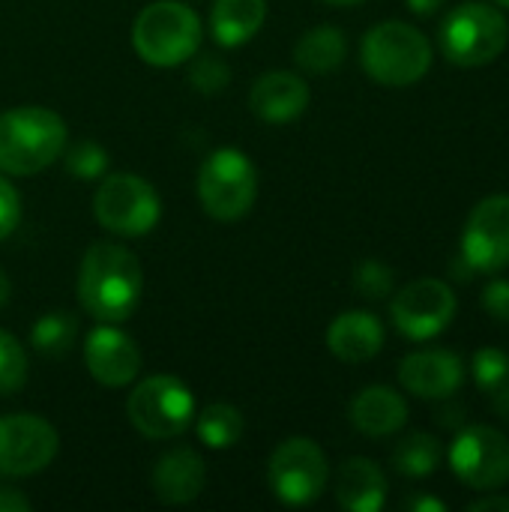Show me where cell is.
<instances>
[{
	"label": "cell",
	"mask_w": 509,
	"mask_h": 512,
	"mask_svg": "<svg viewBox=\"0 0 509 512\" xmlns=\"http://www.w3.org/2000/svg\"><path fill=\"white\" fill-rule=\"evenodd\" d=\"M27 384V351L24 345L0 330V396H15Z\"/></svg>",
	"instance_id": "obj_27"
},
{
	"label": "cell",
	"mask_w": 509,
	"mask_h": 512,
	"mask_svg": "<svg viewBox=\"0 0 509 512\" xmlns=\"http://www.w3.org/2000/svg\"><path fill=\"white\" fill-rule=\"evenodd\" d=\"M321 3H330V6H360L363 0H321Z\"/></svg>",
	"instance_id": "obj_39"
},
{
	"label": "cell",
	"mask_w": 509,
	"mask_h": 512,
	"mask_svg": "<svg viewBox=\"0 0 509 512\" xmlns=\"http://www.w3.org/2000/svg\"><path fill=\"white\" fill-rule=\"evenodd\" d=\"M198 198L216 222L243 219L258 198V171L252 159L237 147L213 150L198 171Z\"/></svg>",
	"instance_id": "obj_5"
},
{
	"label": "cell",
	"mask_w": 509,
	"mask_h": 512,
	"mask_svg": "<svg viewBox=\"0 0 509 512\" xmlns=\"http://www.w3.org/2000/svg\"><path fill=\"white\" fill-rule=\"evenodd\" d=\"M432 42L408 21H381L360 42L366 75L384 87H411L432 66Z\"/></svg>",
	"instance_id": "obj_3"
},
{
	"label": "cell",
	"mask_w": 509,
	"mask_h": 512,
	"mask_svg": "<svg viewBox=\"0 0 509 512\" xmlns=\"http://www.w3.org/2000/svg\"><path fill=\"white\" fill-rule=\"evenodd\" d=\"M345 54H348V39L336 24L309 27L294 45L297 66L312 75H327V72L339 69L345 63Z\"/></svg>",
	"instance_id": "obj_22"
},
{
	"label": "cell",
	"mask_w": 509,
	"mask_h": 512,
	"mask_svg": "<svg viewBox=\"0 0 509 512\" xmlns=\"http://www.w3.org/2000/svg\"><path fill=\"white\" fill-rule=\"evenodd\" d=\"M63 165H66V174L75 177V180H99L108 174V153L102 144L96 141H78V144H66L63 150Z\"/></svg>",
	"instance_id": "obj_26"
},
{
	"label": "cell",
	"mask_w": 509,
	"mask_h": 512,
	"mask_svg": "<svg viewBox=\"0 0 509 512\" xmlns=\"http://www.w3.org/2000/svg\"><path fill=\"white\" fill-rule=\"evenodd\" d=\"M336 501L348 512H378L387 504V477L384 471L363 456L342 462L336 477Z\"/></svg>",
	"instance_id": "obj_20"
},
{
	"label": "cell",
	"mask_w": 509,
	"mask_h": 512,
	"mask_svg": "<svg viewBox=\"0 0 509 512\" xmlns=\"http://www.w3.org/2000/svg\"><path fill=\"white\" fill-rule=\"evenodd\" d=\"M327 348L342 363H366L384 348V324L378 321V315L363 309L342 312L327 330Z\"/></svg>",
	"instance_id": "obj_18"
},
{
	"label": "cell",
	"mask_w": 509,
	"mask_h": 512,
	"mask_svg": "<svg viewBox=\"0 0 509 512\" xmlns=\"http://www.w3.org/2000/svg\"><path fill=\"white\" fill-rule=\"evenodd\" d=\"M18 222H21V195L6 177H0V243L18 228Z\"/></svg>",
	"instance_id": "obj_31"
},
{
	"label": "cell",
	"mask_w": 509,
	"mask_h": 512,
	"mask_svg": "<svg viewBox=\"0 0 509 512\" xmlns=\"http://www.w3.org/2000/svg\"><path fill=\"white\" fill-rule=\"evenodd\" d=\"M132 48L144 63L156 69L189 63L201 48V18L186 3L156 0L135 18Z\"/></svg>",
	"instance_id": "obj_4"
},
{
	"label": "cell",
	"mask_w": 509,
	"mask_h": 512,
	"mask_svg": "<svg viewBox=\"0 0 509 512\" xmlns=\"http://www.w3.org/2000/svg\"><path fill=\"white\" fill-rule=\"evenodd\" d=\"M312 102V90L309 84L297 75V72H267L261 75L252 90H249V108L258 120L264 123H291L297 120Z\"/></svg>",
	"instance_id": "obj_16"
},
{
	"label": "cell",
	"mask_w": 509,
	"mask_h": 512,
	"mask_svg": "<svg viewBox=\"0 0 509 512\" xmlns=\"http://www.w3.org/2000/svg\"><path fill=\"white\" fill-rule=\"evenodd\" d=\"M492 405H495V411L501 414V420H507L509 423V381L507 384H501V387L492 393Z\"/></svg>",
	"instance_id": "obj_35"
},
{
	"label": "cell",
	"mask_w": 509,
	"mask_h": 512,
	"mask_svg": "<svg viewBox=\"0 0 509 512\" xmlns=\"http://www.w3.org/2000/svg\"><path fill=\"white\" fill-rule=\"evenodd\" d=\"M195 432L210 450H231L246 432L243 411L228 402H213L201 414H195Z\"/></svg>",
	"instance_id": "obj_23"
},
{
	"label": "cell",
	"mask_w": 509,
	"mask_h": 512,
	"mask_svg": "<svg viewBox=\"0 0 509 512\" xmlns=\"http://www.w3.org/2000/svg\"><path fill=\"white\" fill-rule=\"evenodd\" d=\"M267 21V0H216L210 9V33L222 48H240Z\"/></svg>",
	"instance_id": "obj_21"
},
{
	"label": "cell",
	"mask_w": 509,
	"mask_h": 512,
	"mask_svg": "<svg viewBox=\"0 0 509 512\" xmlns=\"http://www.w3.org/2000/svg\"><path fill=\"white\" fill-rule=\"evenodd\" d=\"M84 366L102 387H126L141 372V348L129 333L114 324H99L84 342Z\"/></svg>",
	"instance_id": "obj_14"
},
{
	"label": "cell",
	"mask_w": 509,
	"mask_h": 512,
	"mask_svg": "<svg viewBox=\"0 0 509 512\" xmlns=\"http://www.w3.org/2000/svg\"><path fill=\"white\" fill-rule=\"evenodd\" d=\"M393 288H396V276H393V270L384 261L369 258V261L357 264V270H354V291L360 297L384 300V297L393 294Z\"/></svg>",
	"instance_id": "obj_29"
},
{
	"label": "cell",
	"mask_w": 509,
	"mask_h": 512,
	"mask_svg": "<svg viewBox=\"0 0 509 512\" xmlns=\"http://www.w3.org/2000/svg\"><path fill=\"white\" fill-rule=\"evenodd\" d=\"M399 384L417 399H450L465 384V363L444 348L414 351L399 363Z\"/></svg>",
	"instance_id": "obj_15"
},
{
	"label": "cell",
	"mask_w": 509,
	"mask_h": 512,
	"mask_svg": "<svg viewBox=\"0 0 509 512\" xmlns=\"http://www.w3.org/2000/svg\"><path fill=\"white\" fill-rule=\"evenodd\" d=\"M456 294L441 279H414L390 303V318L405 339L426 342L444 333L456 318Z\"/></svg>",
	"instance_id": "obj_11"
},
{
	"label": "cell",
	"mask_w": 509,
	"mask_h": 512,
	"mask_svg": "<svg viewBox=\"0 0 509 512\" xmlns=\"http://www.w3.org/2000/svg\"><path fill=\"white\" fill-rule=\"evenodd\" d=\"M351 426L366 438H390L408 423V402L393 387L375 384L354 396L348 408Z\"/></svg>",
	"instance_id": "obj_19"
},
{
	"label": "cell",
	"mask_w": 509,
	"mask_h": 512,
	"mask_svg": "<svg viewBox=\"0 0 509 512\" xmlns=\"http://www.w3.org/2000/svg\"><path fill=\"white\" fill-rule=\"evenodd\" d=\"M126 414L144 438L171 441L195 423V396L174 375H150L129 393Z\"/></svg>",
	"instance_id": "obj_7"
},
{
	"label": "cell",
	"mask_w": 509,
	"mask_h": 512,
	"mask_svg": "<svg viewBox=\"0 0 509 512\" xmlns=\"http://www.w3.org/2000/svg\"><path fill=\"white\" fill-rule=\"evenodd\" d=\"M57 429L39 414L0 417V477L18 480L45 471L57 456Z\"/></svg>",
	"instance_id": "obj_12"
},
{
	"label": "cell",
	"mask_w": 509,
	"mask_h": 512,
	"mask_svg": "<svg viewBox=\"0 0 509 512\" xmlns=\"http://www.w3.org/2000/svg\"><path fill=\"white\" fill-rule=\"evenodd\" d=\"M444 459V447L435 435L426 432H414L408 438H402L393 450V468L405 477H429L438 471Z\"/></svg>",
	"instance_id": "obj_24"
},
{
	"label": "cell",
	"mask_w": 509,
	"mask_h": 512,
	"mask_svg": "<svg viewBox=\"0 0 509 512\" xmlns=\"http://www.w3.org/2000/svg\"><path fill=\"white\" fill-rule=\"evenodd\" d=\"M453 474L477 492H495L509 483V438L495 426H468L450 444Z\"/></svg>",
	"instance_id": "obj_10"
},
{
	"label": "cell",
	"mask_w": 509,
	"mask_h": 512,
	"mask_svg": "<svg viewBox=\"0 0 509 512\" xmlns=\"http://www.w3.org/2000/svg\"><path fill=\"white\" fill-rule=\"evenodd\" d=\"M9 297H12V282H9V276L0 270V309L9 303Z\"/></svg>",
	"instance_id": "obj_38"
},
{
	"label": "cell",
	"mask_w": 509,
	"mask_h": 512,
	"mask_svg": "<svg viewBox=\"0 0 509 512\" xmlns=\"http://www.w3.org/2000/svg\"><path fill=\"white\" fill-rule=\"evenodd\" d=\"M78 336V321L69 312H48L42 318H36L33 330H30V345L36 354L42 357H63L69 354V348L75 345Z\"/></svg>",
	"instance_id": "obj_25"
},
{
	"label": "cell",
	"mask_w": 509,
	"mask_h": 512,
	"mask_svg": "<svg viewBox=\"0 0 509 512\" xmlns=\"http://www.w3.org/2000/svg\"><path fill=\"white\" fill-rule=\"evenodd\" d=\"M33 507L27 495H21L18 489L0 486V512H27Z\"/></svg>",
	"instance_id": "obj_33"
},
{
	"label": "cell",
	"mask_w": 509,
	"mask_h": 512,
	"mask_svg": "<svg viewBox=\"0 0 509 512\" xmlns=\"http://www.w3.org/2000/svg\"><path fill=\"white\" fill-rule=\"evenodd\" d=\"M144 294L141 261L117 243H93L78 270V303L99 324L126 321Z\"/></svg>",
	"instance_id": "obj_1"
},
{
	"label": "cell",
	"mask_w": 509,
	"mask_h": 512,
	"mask_svg": "<svg viewBox=\"0 0 509 512\" xmlns=\"http://www.w3.org/2000/svg\"><path fill=\"white\" fill-rule=\"evenodd\" d=\"M96 222L120 237H144L162 219L156 189L138 174H105L93 195Z\"/></svg>",
	"instance_id": "obj_8"
},
{
	"label": "cell",
	"mask_w": 509,
	"mask_h": 512,
	"mask_svg": "<svg viewBox=\"0 0 509 512\" xmlns=\"http://www.w3.org/2000/svg\"><path fill=\"white\" fill-rule=\"evenodd\" d=\"M471 372H474V381H477L480 390L495 393L501 384L509 381V354L501 351V348H480L474 354Z\"/></svg>",
	"instance_id": "obj_30"
},
{
	"label": "cell",
	"mask_w": 509,
	"mask_h": 512,
	"mask_svg": "<svg viewBox=\"0 0 509 512\" xmlns=\"http://www.w3.org/2000/svg\"><path fill=\"white\" fill-rule=\"evenodd\" d=\"M417 15H432V12H438L447 0H405Z\"/></svg>",
	"instance_id": "obj_36"
},
{
	"label": "cell",
	"mask_w": 509,
	"mask_h": 512,
	"mask_svg": "<svg viewBox=\"0 0 509 512\" xmlns=\"http://www.w3.org/2000/svg\"><path fill=\"white\" fill-rule=\"evenodd\" d=\"M411 510L423 512V510H432V512H444V504L441 501H435V498H414L411 504H408Z\"/></svg>",
	"instance_id": "obj_37"
},
{
	"label": "cell",
	"mask_w": 509,
	"mask_h": 512,
	"mask_svg": "<svg viewBox=\"0 0 509 512\" xmlns=\"http://www.w3.org/2000/svg\"><path fill=\"white\" fill-rule=\"evenodd\" d=\"M69 129L63 117L42 105H18L0 114V171L30 177L63 156Z\"/></svg>",
	"instance_id": "obj_2"
},
{
	"label": "cell",
	"mask_w": 509,
	"mask_h": 512,
	"mask_svg": "<svg viewBox=\"0 0 509 512\" xmlns=\"http://www.w3.org/2000/svg\"><path fill=\"white\" fill-rule=\"evenodd\" d=\"M267 480L282 504L306 507L324 495L330 462L312 438H288L273 450L267 462Z\"/></svg>",
	"instance_id": "obj_9"
},
{
	"label": "cell",
	"mask_w": 509,
	"mask_h": 512,
	"mask_svg": "<svg viewBox=\"0 0 509 512\" xmlns=\"http://www.w3.org/2000/svg\"><path fill=\"white\" fill-rule=\"evenodd\" d=\"M489 510H507L509 512V498L504 495H486L480 501H471L468 512H489Z\"/></svg>",
	"instance_id": "obj_34"
},
{
	"label": "cell",
	"mask_w": 509,
	"mask_h": 512,
	"mask_svg": "<svg viewBox=\"0 0 509 512\" xmlns=\"http://www.w3.org/2000/svg\"><path fill=\"white\" fill-rule=\"evenodd\" d=\"M495 6H504V9H509V0H492Z\"/></svg>",
	"instance_id": "obj_40"
},
{
	"label": "cell",
	"mask_w": 509,
	"mask_h": 512,
	"mask_svg": "<svg viewBox=\"0 0 509 512\" xmlns=\"http://www.w3.org/2000/svg\"><path fill=\"white\" fill-rule=\"evenodd\" d=\"M462 261L477 273L509 267V195H489L471 210L462 234Z\"/></svg>",
	"instance_id": "obj_13"
},
{
	"label": "cell",
	"mask_w": 509,
	"mask_h": 512,
	"mask_svg": "<svg viewBox=\"0 0 509 512\" xmlns=\"http://www.w3.org/2000/svg\"><path fill=\"white\" fill-rule=\"evenodd\" d=\"M483 309L495 318V321H501V324H509V282L507 279H495V282H489L486 285V291H483Z\"/></svg>",
	"instance_id": "obj_32"
},
{
	"label": "cell",
	"mask_w": 509,
	"mask_h": 512,
	"mask_svg": "<svg viewBox=\"0 0 509 512\" xmlns=\"http://www.w3.org/2000/svg\"><path fill=\"white\" fill-rule=\"evenodd\" d=\"M509 42V24L495 3H462L441 24V48L450 63L474 69L498 60Z\"/></svg>",
	"instance_id": "obj_6"
},
{
	"label": "cell",
	"mask_w": 509,
	"mask_h": 512,
	"mask_svg": "<svg viewBox=\"0 0 509 512\" xmlns=\"http://www.w3.org/2000/svg\"><path fill=\"white\" fill-rule=\"evenodd\" d=\"M189 84L204 96L222 93L231 84V66L216 54H201L189 66Z\"/></svg>",
	"instance_id": "obj_28"
},
{
	"label": "cell",
	"mask_w": 509,
	"mask_h": 512,
	"mask_svg": "<svg viewBox=\"0 0 509 512\" xmlns=\"http://www.w3.org/2000/svg\"><path fill=\"white\" fill-rule=\"evenodd\" d=\"M150 483H153V495L165 507H183V504H192L204 492V486H207V465H204L198 450L174 447L171 453H165L156 462Z\"/></svg>",
	"instance_id": "obj_17"
}]
</instances>
